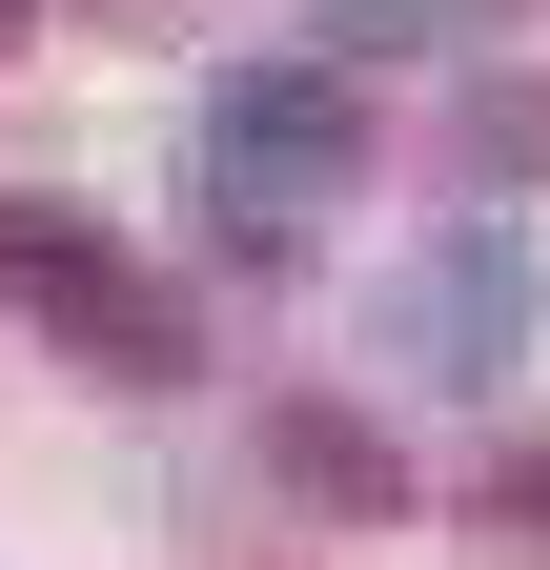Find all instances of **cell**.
<instances>
[{"label": "cell", "instance_id": "cell-3", "mask_svg": "<svg viewBox=\"0 0 550 570\" xmlns=\"http://www.w3.org/2000/svg\"><path fill=\"white\" fill-rule=\"evenodd\" d=\"M387 346H407L429 387H510L530 346H550V285H530V245H510V225L407 245V265H387Z\"/></svg>", "mask_w": 550, "mask_h": 570}, {"label": "cell", "instance_id": "cell-2", "mask_svg": "<svg viewBox=\"0 0 550 570\" xmlns=\"http://www.w3.org/2000/svg\"><path fill=\"white\" fill-rule=\"evenodd\" d=\"M0 306H21L41 346H82L102 387H184V346H204L184 285H164L144 245H102L82 204H0Z\"/></svg>", "mask_w": 550, "mask_h": 570}, {"label": "cell", "instance_id": "cell-6", "mask_svg": "<svg viewBox=\"0 0 550 570\" xmlns=\"http://www.w3.org/2000/svg\"><path fill=\"white\" fill-rule=\"evenodd\" d=\"M21 21H41V0H0V41H21Z\"/></svg>", "mask_w": 550, "mask_h": 570}, {"label": "cell", "instance_id": "cell-1", "mask_svg": "<svg viewBox=\"0 0 550 570\" xmlns=\"http://www.w3.org/2000/svg\"><path fill=\"white\" fill-rule=\"evenodd\" d=\"M184 184H204V245H245V265H306L326 225H347V184H367V102H347V61H225L184 122Z\"/></svg>", "mask_w": 550, "mask_h": 570}, {"label": "cell", "instance_id": "cell-5", "mask_svg": "<svg viewBox=\"0 0 550 570\" xmlns=\"http://www.w3.org/2000/svg\"><path fill=\"white\" fill-rule=\"evenodd\" d=\"M469 164H510V184H530V164H550V102H530V82H490V102H469Z\"/></svg>", "mask_w": 550, "mask_h": 570}, {"label": "cell", "instance_id": "cell-4", "mask_svg": "<svg viewBox=\"0 0 550 570\" xmlns=\"http://www.w3.org/2000/svg\"><path fill=\"white\" fill-rule=\"evenodd\" d=\"M306 21H326V61H367V41H469L490 0H306Z\"/></svg>", "mask_w": 550, "mask_h": 570}]
</instances>
